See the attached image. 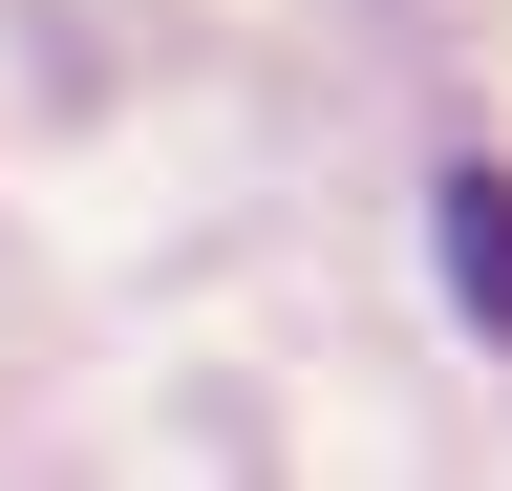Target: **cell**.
Here are the masks:
<instances>
[{"label":"cell","instance_id":"1","mask_svg":"<svg viewBox=\"0 0 512 491\" xmlns=\"http://www.w3.org/2000/svg\"><path fill=\"white\" fill-rule=\"evenodd\" d=\"M427 235H448V299H470V321L512 342V171H491V150H470V171L427 193Z\"/></svg>","mask_w":512,"mask_h":491}]
</instances>
